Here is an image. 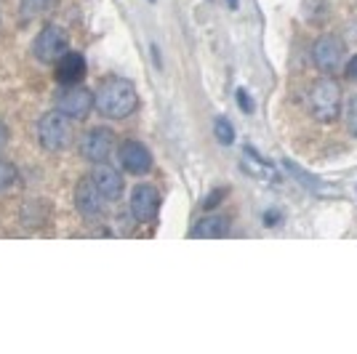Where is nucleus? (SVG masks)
Wrapping results in <instances>:
<instances>
[{
    "instance_id": "obj_1",
    "label": "nucleus",
    "mask_w": 357,
    "mask_h": 354,
    "mask_svg": "<svg viewBox=\"0 0 357 354\" xmlns=\"http://www.w3.org/2000/svg\"><path fill=\"white\" fill-rule=\"evenodd\" d=\"M93 107L109 120H126L139 107V91L128 77H105L93 91Z\"/></svg>"
},
{
    "instance_id": "obj_2",
    "label": "nucleus",
    "mask_w": 357,
    "mask_h": 354,
    "mask_svg": "<svg viewBox=\"0 0 357 354\" xmlns=\"http://www.w3.org/2000/svg\"><path fill=\"white\" fill-rule=\"evenodd\" d=\"M307 107L317 123L339 120V115H342V86L333 80V75H323L314 80L310 96H307Z\"/></svg>"
},
{
    "instance_id": "obj_3",
    "label": "nucleus",
    "mask_w": 357,
    "mask_h": 354,
    "mask_svg": "<svg viewBox=\"0 0 357 354\" xmlns=\"http://www.w3.org/2000/svg\"><path fill=\"white\" fill-rule=\"evenodd\" d=\"M38 141L48 152L67 149L73 144V120L67 118L64 112H59V109L45 112L40 123H38Z\"/></svg>"
},
{
    "instance_id": "obj_4",
    "label": "nucleus",
    "mask_w": 357,
    "mask_h": 354,
    "mask_svg": "<svg viewBox=\"0 0 357 354\" xmlns=\"http://www.w3.org/2000/svg\"><path fill=\"white\" fill-rule=\"evenodd\" d=\"M67 48H70V38H67V32L56 27V24H45L40 35L35 38V43H32V51H35V56L45 64H51V61H59L64 54H67Z\"/></svg>"
},
{
    "instance_id": "obj_5",
    "label": "nucleus",
    "mask_w": 357,
    "mask_h": 354,
    "mask_svg": "<svg viewBox=\"0 0 357 354\" xmlns=\"http://www.w3.org/2000/svg\"><path fill=\"white\" fill-rule=\"evenodd\" d=\"M56 109L64 112L70 120H86L89 112L93 109V91L77 86H64L56 93Z\"/></svg>"
},
{
    "instance_id": "obj_6",
    "label": "nucleus",
    "mask_w": 357,
    "mask_h": 354,
    "mask_svg": "<svg viewBox=\"0 0 357 354\" xmlns=\"http://www.w3.org/2000/svg\"><path fill=\"white\" fill-rule=\"evenodd\" d=\"M312 61L323 75H333L344 61V40L339 35H320L312 45Z\"/></svg>"
},
{
    "instance_id": "obj_7",
    "label": "nucleus",
    "mask_w": 357,
    "mask_h": 354,
    "mask_svg": "<svg viewBox=\"0 0 357 354\" xmlns=\"http://www.w3.org/2000/svg\"><path fill=\"white\" fill-rule=\"evenodd\" d=\"M115 149V131L105 128V125H96L86 131V136L80 139V155L89 162H105Z\"/></svg>"
},
{
    "instance_id": "obj_8",
    "label": "nucleus",
    "mask_w": 357,
    "mask_h": 354,
    "mask_svg": "<svg viewBox=\"0 0 357 354\" xmlns=\"http://www.w3.org/2000/svg\"><path fill=\"white\" fill-rule=\"evenodd\" d=\"M118 160L123 165L126 174H134V176H144L152 171V152H149L142 141L136 139H126L118 147Z\"/></svg>"
},
{
    "instance_id": "obj_9",
    "label": "nucleus",
    "mask_w": 357,
    "mask_h": 354,
    "mask_svg": "<svg viewBox=\"0 0 357 354\" xmlns=\"http://www.w3.org/2000/svg\"><path fill=\"white\" fill-rule=\"evenodd\" d=\"M105 194L99 192V187H96V181L91 176H83L77 181V187H75V208H77V213L83 216V219H93V216H99L102 210H105Z\"/></svg>"
},
{
    "instance_id": "obj_10",
    "label": "nucleus",
    "mask_w": 357,
    "mask_h": 354,
    "mask_svg": "<svg viewBox=\"0 0 357 354\" xmlns=\"http://www.w3.org/2000/svg\"><path fill=\"white\" fill-rule=\"evenodd\" d=\"M158 210H160V194L155 187L149 184H139L131 194V216L139 224H149L158 219Z\"/></svg>"
},
{
    "instance_id": "obj_11",
    "label": "nucleus",
    "mask_w": 357,
    "mask_h": 354,
    "mask_svg": "<svg viewBox=\"0 0 357 354\" xmlns=\"http://www.w3.org/2000/svg\"><path fill=\"white\" fill-rule=\"evenodd\" d=\"M91 178L96 181L99 192L105 194V200H120L123 197V190H126V181H123V174L115 171L112 165L105 162H93V171H91Z\"/></svg>"
},
{
    "instance_id": "obj_12",
    "label": "nucleus",
    "mask_w": 357,
    "mask_h": 354,
    "mask_svg": "<svg viewBox=\"0 0 357 354\" xmlns=\"http://www.w3.org/2000/svg\"><path fill=\"white\" fill-rule=\"evenodd\" d=\"M86 77V59L77 51H67L59 61H56V80L61 86H77Z\"/></svg>"
},
{
    "instance_id": "obj_13",
    "label": "nucleus",
    "mask_w": 357,
    "mask_h": 354,
    "mask_svg": "<svg viewBox=\"0 0 357 354\" xmlns=\"http://www.w3.org/2000/svg\"><path fill=\"white\" fill-rule=\"evenodd\" d=\"M229 235V219L227 216H206L195 224L190 237H203V240H219Z\"/></svg>"
},
{
    "instance_id": "obj_14",
    "label": "nucleus",
    "mask_w": 357,
    "mask_h": 354,
    "mask_svg": "<svg viewBox=\"0 0 357 354\" xmlns=\"http://www.w3.org/2000/svg\"><path fill=\"white\" fill-rule=\"evenodd\" d=\"M240 168H243V171H248V174H253V176L275 178V174H272V165H269V162L251 147H245V160L240 162Z\"/></svg>"
},
{
    "instance_id": "obj_15",
    "label": "nucleus",
    "mask_w": 357,
    "mask_h": 354,
    "mask_svg": "<svg viewBox=\"0 0 357 354\" xmlns=\"http://www.w3.org/2000/svg\"><path fill=\"white\" fill-rule=\"evenodd\" d=\"M283 168H285V171H288V174H291L294 178H298V181H301V187H304V190H312V192H317V194H326V190L320 187L323 181H317L314 176H310V174H304V171H301V168H298V165H296L294 160H283Z\"/></svg>"
},
{
    "instance_id": "obj_16",
    "label": "nucleus",
    "mask_w": 357,
    "mask_h": 354,
    "mask_svg": "<svg viewBox=\"0 0 357 354\" xmlns=\"http://www.w3.org/2000/svg\"><path fill=\"white\" fill-rule=\"evenodd\" d=\"M213 136H216V141L224 144V147L235 144V128H232V123H229L227 118L213 120Z\"/></svg>"
},
{
    "instance_id": "obj_17",
    "label": "nucleus",
    "mask_w": 357,
    "mask_h": 354,
    "mask_svg": "<svg viewBox=\"0 0 357 354\" xmlns=\"http://www.w3.org/2000/svg\"><path fill=\"white\" fill-rule=\"evenodd\" d=\"M328 14L326 0H304V19L310 22H323Z\"/></svg>"
},
{
    "instance_id": "obj_18",
    "label": "nucleus",
    "mask_w": 357,
    "mask_h": 354,
    "mask_svg": "<svg viewBox=\"0 0 357 354\" xmlns=\"http://www.w3.org/2000/svg\"><path fill=\"white\" fill-rule=\"evenodd\" d=\"M16 178H19V174H16L14 162L8 160H0V192H6V190H11L16 184Z\"/></svg>"
},
{
    "instance_id": "obj_19",
    "label": "nucleus",
    "mask_w": 357,
    "mask_h": 354,
    "mask_svg": "<svg viewBox=\"0 0 357 354\" xmlns=\"http://www.w3.org/2000/svg\"><path fill=\"white\" fill-rule=\"evenodd\" d=\"M48 6H51V0H24L22 3V14H24V19H32V16L43 14Z\"/></svg>"
},
{
    "instance_id": "obj_20",
    "label": "nucleus",
    "mask_w": 357,
    "mask_h": 354,
    "mask_svg": "<svg viewBox=\"0 0 357 354\" xmlns=\"http://www.w3.org/2000/svg\"><path fill=\"white\" fill-rule=\"evenodd\" d=\"M347 128L357 139V96H352L349 104H347Z\"/></svg>"
},
{
    "instance_id": "obj_21",
    "label": "nucleus",
    "mask_w": 357,
    "mask_h": 354,
    "mask_svg": "<svg viewBox=\"0 0 357 354\" xmlns=\"http://www.w3.org/2000/svg\"><path fill=\"white\" fill-rule=\"evenodd\" d=\"M224 197H227V190H213V192H211L208 197L203 200V208H206V210H213L216 206H222Z\"/></svg>"
},
{
    "instance_id": "obj_22",
    "label": "nucleus",
    "mask_w": 357,
    "mask_h": 354,
    "mask_svg": "<svg viewBox=\"0 0 357 354\" xmlns=\"http://www.w3.org/2000/svg\"><path fill=\"white\" fill-rule=\"evenodd\" d=\"M235 96H238V107H240V109H243L245 115H251V112H253V102H251V96H248V91L238 88V93H235Z\"/></svg>"
},
{
    "instance_id": "obj_23",
    "label": "nucleus",
    "mask_w": 357,
    "mask_h": 354,
    "mask_svg": "<svg viewBox=\"0 0 357 354\" xmlns=\"http://www.w3.org/2000/svg\"><path fill=\"white\" fill-rule=\"evenodd\" d=\"M8 139H11V131H8V125L0 120V152H3V147L8 144Z\"/></svg>"
},
{
    "instance_id": "obj_24",
    "label": "nucleus",
    "mask_w": 357,
    "mask_h": 354,
    "mask_svg": "<svg viewBox=\"0 0 357 354\" xmlns=\"http://www.w3.org/2000/svg\"><path fill=\"white\" fill-rule=\"evenodd\" d=\"M149 51H152V61H155V67L160 70V67H163V59H160V48L152 43V45H149Z\"/></svg>"
},
{
    "instance_id": "obj_25",
    "label": "nucleus",
    "mask_w": 357,
    "mask_h": 354,
    "mask_svg": "<svg viewBox=\"0 0 357 354\" xmlns=\"http://www.w3.org/2000/svg\"><path fill=\"white\" fill-rule=\"evenodd\" d=\"M278 222H280V213H278V210H269V213H264V224H267V226H275Z\"/></svg>"
},
{
    "instance_id": "obj_26",
    "label": "nucleus",
    "mask_w": 357,
    "mask_h": 354,
    "mask_svg": "<svg viewBox=\"0 0 357 354\" xmlns=\"http://www.w3.org/2000/svg\"><path fill=\"white\" fill-rule=\"evenodd\" d=\"M347 75H349V77H355V80H357V54L352 56V59H349V64H347Z\"/></svg>"
},
{
    "instance_id": "obj_27",
    "label": "nucleus",
    "mask_w": 357,
    "mask_h": 354,
    "mask_svg": "<svg viewBox=\"0 0 357 354\" xmlns=\"http://www.w3.org/2000/svg\"><path fill=\"white\" fill-rule=\"evenodd\" d=\"M229 3V8H238V0H227Z\"/></svg>"
}]
</instances>
